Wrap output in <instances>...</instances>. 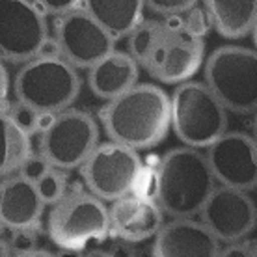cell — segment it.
<instances>
[{"instance_id": "9", "label": "cell", "mask_w": 257, "mask_h": 257, "mask_svg": "<svg viewBox=\"0 0 257 257\" xmlns=\"http://www.w3.org/2000/svg\"><path fill=\"white\" fill-rule=\"evenodd\" d=\"M144 161L138 151L116 142L99 144L80 166L84 185L91 196L114 203L133 192Z\"/></svg>"}, {"instance_id": "18", "label": "cell", "mask_w": 257, "mask_h": 257, "mask_svg": "<svg viewBox=\"0 0 257 257\" xmlns=\"http://www.w3.org/2000/svg\"><path fill=\"white\" fill-rule=\"evenodd\" d=\"M82 8L114 41L128 38L136 30V26L144 23V13H146L144 2L138 0H127V2L91 0L82 4Z\"/></svg>"}, {"instance_id": "31", "label": "cell", "mask_w": 257, "mask_h": 257, "mask_svg": "<svg viewBox=\"0 0 257 257\" xmlns=\"http://www.w3.org/2000/svg\"><path fill=\"white\" fill-rule=\"evenodd\" d=\"M0 257H10V248L4 238H0Z\"/></svg>"}, {"instance_id": "29", "label": "cell", "mask_w": 257, "mask_h": 257, "mask_svg": "<svg viewBox=\"0 0 257 257\" xmlns=\"http://www.w3.org/2000/svg\"><path fill=\"white\" fill-rule=\"evenodd\" d=\"M8 91H10V75H8V67L0 60V103L8 97Z\"/></svg>"}, {"instance_id": "2", "label": "cell", "mask_w": 257, "mask_h": 257, "mask_svg": "<svg viewBox=\"0 0 257 257\" xmlns=\"http://www.w3.org/2000/svg\"><path fill=\"white\" fill-rule=\"evenodd\" d=\"M110 142L128 149H151L170 133V95L155 84H136L99 112Z\"/></svg>"}, {"instance_id": "14", "label": "cell", "mask_w": 257, "mask_h": 257, "mask_svg": "<svg viewBox=\"0 0 257 257\" xmlns=\"http://www.w3.org/2000/svg\"><path fill=\"white\" fill-rule=\"evenodd\" d=\"M222 244L198 218L164 222L153 238V257H218Z\"/></svg>"}, {"instance_id": "34", "label": "cell", "mask_w": 257, "mask_h": 257, "mask_svg": "<svg viewBox=\"0 0 257 257\" xmlns=\"http://www.w3.org/2000/svg\"><path fill=\"white\" fill-rule=\"evenodd\" d=\"M251 36H253V43L257 47V17H255V25H253V30H251ZM257 51V49H255Z\"/></svg>"}, {"instance_id": "15", "label": "cell", "mask_w": 257, "mask_h": 257, "mask_svg": "<svg viewBox=\"0 0 257 257\" xmlns=\"http://www.w3.org/2000/svg\"><path fill=\"white\" fill-rule=\"evenodd\" d=\"M110 235L117 237L125 244L146 242L161 231L164 214L151 199H144L128 194L108 207Z\"/></svg>"}, {"instance_id": "7", "label": "cell", "mask_w": 257, "mask_h": 257, "mask_svg": "<svg viewBox=\"0 0 257 257\" xmlns=\"http://www.w3.org/2000/svg\"><path fill=\"white\" fill-rule=\"evenodd\" d=\"M47 231L56 246L77 251L110 235L108 207L90 192H65L49 212Z\"/></svg>"}, {"instance_id": "25", "label": "cell", "mask_w": 257, "mask_h": 257, "mask_svg": "<svg viewBox=\"0 0 257 257\" xmlns=\"http://www.w3.org/2000/svg\"><path fill=\"white\" fill-rule=\"evenodd\" d=\"M49 170H52L51 164L41 157V155H30L28 159H26V162L23 164V168L19 170V175L21 177H25L26 181H30V183H38L43 175L49 172Z\"/></svg>"}, {"instance_id": "24", "label": "cell", "mask_w": 257, "mask_h": 257, "mask_svg": "<svg viewBox=\"0 0 257 257\" xmlns=\"http://www.w3.org/2000/svg\"><path fill=\"white\" fill-rule=\"evenodd\" d=\"M183 21H185V25H187L188 30H190L194 36H198V38H201V39L205 38V34L211 30V21H209V15H207L203 4H201V6L196 4L190 12L183 15Z\"/></svg>"}, {"instance_id": "22", "label": "cell", "mask_w": 257, "mask_h": 257, "mask_svg": "<svg viewBox=\"0 0 257 257\" xmlns=\"http://www.w3.org/2000/svg\"><path fill=\"white\" fill-rule=\"evenodd\" d=\"M198 2L194 0H151V2H144L146 10L162 15L164 19L166 17H181L185 15L196 6Z\"/></svg>"}, {"instance_id": "8", "label": "cell", "mask_w": 257, "mask_h": 257, "mask_svg": "<svg viewBox=\"0 0 257 257\" xmlns=\"http://www.w3.org/2000/svg\"><path fill=\"white\" fill-rule=\"evenodd\" d=\"M99 146L95 117L77 108L54 116V121L39 135V155L58 172L77 170Z\"/></svg>"}, {"instance_id": "20", "label": "cell", "mask_w": 257, "mask_h": 257, "mask_svg": "<svg viewBox=\"0 0 257 257\" xmlns=\"http://www.w3.org/2000/svg\"><path fill=\"white\" fill-rule=\"evenodd\" d=\"M30 155V135L13 119L12 114L0 112V179L19 174Z\"/></svg>"}, {"instance_id": "10", "label": "cell", "mask_w": 257, "mask_h": 257, "mask_svg": "<svg viewBox=\"0 0 257 257\" xmlns=\"http://www.w3.org/2000/svg\"><path fill=\"white\" fill-rule=\"evenodd\" d=\"M45 13L38 2L0 0V60L26 64L49 41Z\"/></svg>"}, {"instance_id": "6", "label": "cell", "mask_w": 257, "mask_h": 257, "mask_svg": "<svg viewBox=\"0 0 257 257\" xmlns=\"http://www.w3.org/2000/svg\"><path fill=\"white\" fill-rule=\"evenodd\" d=\"M205 86L227 112L253 114L257 110V51L224 45L212 51L203 67Z\"/></svg>"}, {"instance_id": "12", "label": "cell", "mask_w": 257, "mask_h": 257, "mask_svg": "<svg viewBox=\"0 0 257 257\" xmlns=\"http://www.w3.org/2000/svg\"><path fill=\"white\" fill-rule=\"evenodd\" d=\"M220 187L248 192L257 188V144L242 131H227L203 151Z\"/></svg>"}, {"instance_id": "1", "label": "cell", "mask_w": 257, "mask_h": 257, "mask_svg": "<svg viewBox=\"0 0 257 257\" xmlns=\"http://www.w3.org/2000/svg\"><path fill=\"white\" fill-rule=\"evenodd\" d=\"M127 47L138 67L162 84L188 82L205 64V41L188 30L183 15L144 19L127 38Z\"/></svg>"}, {"instance_id": "21", "label": "cell", "mask_w": 257, "mask_h": 257, "mask_svg": "<svg viewBox=\"0 0 257 257\" xmlns=\"http://www.w3.org/2000/svg\"><path fill=\"white\" fill-rule=\"evenodd\" d=\"M39 196L45 205H54L65 196V177L58 170H49L41 179L36 183Z\"/></svg>"}, {"instance_id": "11", "label": "cell", "mask_w": 257, "mask_h": 257, "mask_svg": "<svg viewBox=\"0 0 257 257\" xmlns=\"http://www.w3.org/2000/svg\"><path fill=\"white\" fill-rule=\"evenodd\" d=\"M54 43L60 56L75 69H90L116 51V41L104 32L82 4L54 23Z\"/></svg>"}, {"instance_id": "33", "label": "cell", "mask_w": 257, "mask_h": 257, "mask_svg": "<svg viewBox=\"0 0 257 257\" xmlns=\"http://www.w3.org/2000/svg\"><path fill=\"white\" fill-rule=\"evenodd\" d=\"M84 257H112L108 253V251H90L88 255H84Z\"/></svg>"}, {"instance_id": "27", "label": "cell", "mask_w": 257, "mask_h": 257, "mask_svg": "<svg viewBox=\"0 0 257 257\" xmlns=\"http://www.w3.org/2000/svg\"><path fill=\"white\" fill-rule=\"evenodd\" d=\"M38 4L45 15H56V17H62L65 13H69L71 10L80 6L77 2H71V0H47V2H38Z\"/></svg>"}, {"instance_id": "3", "label": "cell", "mask_w": 257, "mask_h": 257, "mask_svg": "<svg viewBox=\"0 0 257 257\" xmlns=\"http://www.w3.org/2000/svg\"><path fill=\"white\" fill-rule=\"evenodd\" d=\"M216 188L205 153L192 148L170 149L157 164V198L170 218H196Z\"/></svg>"}, {"instance_id": "16", "label": "cell", "mask_w": 257, "mask_h": 257, "mask_svg": "<svg viewBox=\"0 0 257 257\" xmlns=\"http://www.w3.org/2000/svg\"><path fill=\"white\" fill-rule=\"evenodd\" d=\"M45 203L34 183L19 174L0 183V224L13 231H30L39 224Z\"/></svg>"}, {"instance_id": "13", "label": "cell", "mask_w": 257, "mask_h": 257, "mask_svg": "<svg viewBox=\"0 0 257 257\" xmlns=\"http://www.w3.org/2000/svg\"><path fill=\"white\" fill-rule=\"evenodd\" d=\"M198 220L220 244L240 242L257 227V203L248 192L216 185Z\"/></svg>"}, {"instance_id": "5", "label": "cell", "mask_w": 257, "mask_h": 257, "mask_svg": "<svg viewBox=\"0 0 257 257\" xmlns=\"http://www.w3.org/2000/svg\"><path fill=\"white\" fill-rule=\"evenodd\" d=\"M227 110L205 82L188 80L170 95V125L185 148L207 149L227 133Z\"/></svg>"}, {"instance_id": "19", "label": "cell", "mask_w": 257, "mask_h": 257, "mask_svg": "<svg viewBox=\"0 0 257 257\" xmlns=\"http://www.w3.org/2000/svg\"><path fill=\"white\" fill-rule=\"evenodd\" d=\"M211 28L227 39H240L251 34L257 17V0L248 2H227V0H207L203 2Z\"/></svg>"}, {"instance_id": "35", "label": "cell", "mask_w": 257, "mask_h": 257, "mask_svg": "<svg viewBox=\"0 0 257 257\" xmlns=\"http://www.w3.org/2000/svg\"><path fill=\"white\" fill-rule=\"evenodd\" d=\"M251 248H253V257H257V238L251 240Z\"/></svg>"}, {"instance_id": "23", "label": "cell", "mask_w": 257, "mask_h": 257, "mask_svg": "<svg viewBox=\"0 0 257 257\" xmlns=\"http://www.w3.org/2000/svg\"><path fill=\"white\" fill-rule=\"evenodd\" d=\"M133 196L144 199H151L155 201L157 198V166L151 168L148 164H144L140 170V174L135 181V187H133Z\"/></svg>"}, {"instance_id": "26", "label": "cell", "mask_w": 257, "mask_h": 257, "mask_svg": "<svg viewBox=\"0 0 257 257\" xmlns=\"http://www.w3.org/2000/svg\"><path fill=\"white\" fill-rule=\"evenodd\" d=\"M38 114H39V112H36V110H32V108H28V106H23V104H19V103L15 104V108H13V112H12L13 119L19 123L21 127L25 128L30 136L36 135Z\"/></svg>"}, {"instance_id": "17", "label": "cell", "mask_w": 257, "mask_h": 257, "mask_svg": "<svg viewBox=\"0 0 257 257\" xmlns=\"http://www.w3.org/2000/svg\"><path fill=\"white\" fill-rule=\"evenodd\" d=\"M140 67L127 51H114L88 69V86L93 95L106 103L135 88Z\"/></svg>"}, {"instance_id": "30", "label": "cell", "mask_w": 257, "mask_h": 257, "mask_svg": "<svg viewBox=\"0 0 257 257\" xmlns=\"http://www.w3.org/2000/svg\"><path fill=\"white\" fill-rule=\"evenodd\" d=\"M17 257H54V255L45 250H25V251H19Z\"/></svg>"}, {"instance_id": "28", "label": "cell", "mask_w": 257, "mask_h": 257, "mask_svg": "<svg viewBox=\"0 0 257 257\" xmlns=\"http://www.w3.org/2000/svg\"><path fill=\"white\" fill-rule=\"evenodd\" d=\"M218 257H253L251 240H240V242H233V244H224Z\"/></svg>"}, {"instance_id": "32", "label": "cell", "mask_w": 257, "mask_h": 257, "mask_svg": "<svg viewBox=\"0 0 257 257\" xmlns=\"http://www.w3.org/2000/svg\"><path fill=\"white\" fill-rule=\"evenodd\" d=\"M251 116H253V121H251V138H253L257 144V110L251 114Z\"/></svg>"}, {"instance_id": "4", "label": "cell", "mask_w": 257, "mask_h": 257, "mask_svg": "<svg viewBox=\"0 0 257 257\" xmlns=\"http://www.w3.org/2000/svg\"><path fill=\"white\" fill-rule=\"evenodd\" d=\"M80 75L62 56H36L21 65L13 78V93L23 106L60 114L80 95Z\"/></svg>"}]
</instances>
